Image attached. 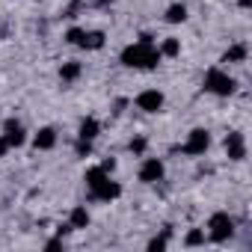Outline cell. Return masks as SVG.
<instances>
[{"mask_svg": "<svg viewBox=\"0 0 252 252\" xmlns=\"http://www.w3.org/2000/svg\"><path fill=\"white\" fill-rule=\"evenodd\" d=\"M77 155L80 158H89L92 155V140H77Z\"/></svg>", "mask_w": 252, "mask_h": 252, "instance_id": "cell-23", "label": "cell"}, {"mask_svg": "<svg viewBox=\"0 0 252 252\" xmlns=\"http://www.w3.org/2000/svg\"><path fill=\"white\" fill-rule=\"evenodd\" d=\"M80 74H83V65H80L77 60H68V63H63V68H60V80H63V83H74Z\"/></svg>", "mask_w": 252, "mask_h": 252, "instance_id": "cell-12", "label": "cell"}, {"mask_svg": "<svg viewBox=\"0 0 252 252\" xmlns=\"http://www.w3.org/2000/svg\"><path fill=\"white\" fill-rule=\"evenodd\" d=\"M68 225H71V228H86V225H89V211H86L83 205H77V208L71 211V217H68Z\"/></svg>", "mask_w": 252, "mask_h": 252, "instance_id": "cell-16", "label": "cell"}, {"mask_svg": "<svg viewBox=\"0 0 252 252\" xmlns=\"http://www.w3.org/2000/svg\"><path fill=\"white\" fill-rule=\"evenodd\" d=\"M83 33H86V30H80V27H71V30L65 33V42H68V45H80Z\"/></svg>", "mask_w": 252, "mask_h": 252, "instance_id": "cell-21", "label": "cell"}, {"mask_svg": "<svg viewBox=\"0 0 252 252\" xmlns=\"http://www.w3.org/2000/svg\"><path fill=\"white\" fill-rule=\"evenodd\" d=\"M163 172H166V166H163L160 158H146L143 166H140V181L143 184H155V181L163 178Z\"/></svg>", "mask_w": 252, "mask_h": 252, "instance_id": "cell-6", "label": "cell"}, {"mask_svg": "<svg viewBox=\"0 0 252 252\" xmlns=\"http://www.w3.org/2000/svg\"><path fill=\"white\" fill-rule=\"evenodd\" d=\"M104 33L101 30H89V33H83V39H80V45L77 48H86V51H101L104 48Z\"/></svg>", "mask_w": 252, "mask_h": 252, "instance_id": "cell-11", "label": "cell"}, {"mask_svg": "<svg viewBox=\"0 0 252 252\" xmlns=\"http://www.w3.org/2000/svg\"><path fill=\"white\" fill-rule=\"evenodd\" d=\"M246 54H249V48H246L243 42H237V45H231V48L222 54V63H246Z\"/></svg>", "mask_w": 252, "mask_h": 252, "instance_id": "cell-14", "label": "cell"}, {"mask_svg": "<svg viewBox=\"0 0 252 252\" xmlns=\"http://www.w3.org/2000/svg\"><path fill=\"white\" fill-rule=\"evenodd\" d=\"M3 137H6L9 149H18V146H24V143H27V131H24V125H21V122H15V119L3 122Z\"/></svg>", "mask_w": 252, "mask_h": 252, "instance_id": "cell-8", "label": "cell"}, {"mask_svg": "<svg viewBox=\"0 0 252 252\" xmlns=\"http://www.w3.org/2000/svg\"><path fill=\"white\" fill-rule=\"evenodd\" d=\"M60 246H63L60 240H48V243H45V249H60Z\"/></svg>", "mask_w": 252, "mask_h": 252, "instance_id": "cell-25", "label": "cell"}, {"mask_svg": "<svg viewBox=\"0 0 252 252\" xmlns=\"http://www.w3.org/2000/svg\"><path fill=\"white\" fill-rule=\"evenodd\" d=\"M225 155H228V160H243L246 158V140H243L240 131H231L225 137Z\"/></svg>", "mask_w": 252, "mask_h": 252, "instance_id": "cell-9", "label": "cell"}, {"mask_svg": "<svg viewBox=\"0 0 252 252\" xmlns=\"http://www.w3.org/2000/svg\"><path fill=\"white\" fill-rule=\"evenodd\" d=\"M9 152V143H6V137H0V158H3Z\"/></svg>", "mask_w": 252, "mask_h": 252, "instance_id": "cell-24", "label": "cell"}, {"mask_svg": "<svg viewBox=\"0 0 252 252\" xmlns=\"http://www.w3.org/2000/svg\"><path fill=\"white\" fill-rule=\"evenodd\" d=\"M231 234H234V220H231L225 211L211 214V220H208V237H211L214 243H225Z\"/></svg>", "mask_w": 252, "mask_h": 252, "instance_id": "cell-3", "label": "cell"}, {"mask_svg": "<svg viewBox=\"0 0 252 252\" xmlns=\"http://www.w3.org/2000/svg\"><path fill=\"white\" fill-rule=\"evenodd\" d=\"M237 3H240L243 9H249V6H252V0H237Z\"/></svg>", "mask_w": 252, "mask_h": 252, "instance_id": "cell-26", "label": "cell"}, {"mask_svg": "<svg viewBox=\"0 0 252 252\" xmlns=\"http://www.w3.org/2000/svg\"><path fill=\"white\" fill-rule=\"evenodd\" d=\"M184 243H187V246H199V243H205V231H199V228H193V231H187V237H184Z\"/></svg>", "mask_w": 252, "mask_h": 252, "instance_id": "cell-20", "label": "cell"}, {"mask_svg": "<svg viewBox=\"0 0 252 252\" xmlns=\"http://www.w3.org/2000/svg\"><path fill=\"white\" fill-rule=\"evenodd\" d=\"M98 134H101V122H98V119H92V116H89V119H83V122H80V131H77V137H80V140H95Z\"/></svg>", "mask_w": 252, "mask_h": 252, "instance_id": "cell-13", "label": "cell"}, {"mask_svg": "<svg viewBox=\"0 0 252 252\" xmlns=\"http://www.w3.org/2000/svg\"><path fill=\"white\" fill-rule=\"evenodd\" d=\"M119 196H122V187H119L116 181H110V178H104L98 187L89 190V199H92V202H113V199H119Z\"/></svg>", "mask_w": 252, "mask_h": 252, "instance_id": "cell-7", "label": "cell"}, {"mask_svg": "<svg viewBox=\"0 0 252 252\" xmlns=\"http://www.w3.org/2000/svg\"><path fill=\"white\" fill-rule=\"evenodd\" d=\"M57 146V131L54 128H39V134L33 137V149L36 152H51Z\"/></svg>", "mask_w": 252, "mask_h": 252, "instance_id": "cell-10", "label": "cell"}, {"mask_svg": "<svg viewBox=\"0 0 252 252\" xmlns=\"http://www.w3.org/2000/svg\"><path fill=\"white\" fill-rule=\"evenodd\" d=\"M104 178H110V172H104V166H92V169L86 172V187L92 190V187H98Z\"/></svg>", "mask_w": 252, "mask_h": 252, "instance_id": "cell-17", "label": "cell"}, {"mask_svg": "<svg viewBox=\"0 0 252 252\" xmlns=\"http://www.w3.org/2000/svg\"><path fill=\"white\" fill-rule=\"evenodd\" d=\"M146 146H149V143H146V137L131 140V152H134V155H146Z\"/></svg>", "mask_w": 252, "mask_h": 252, "instance_id": "cell-22", "label": "cell"}, {"mask_svg": "<svg viewBox=\"0 0 252 252\" xmlns=\"http://www.w3.org/2000/svg\"><path fill=\"white\" fill-rule=\"evenodd\" d=\"M208 146H211V134H208L205 128H196V131H190V137H187V143L181 146V152L190 155V158H199V155L208 152Z\"/></svg>", "mask_w": 252, "mask_h": 252, "instance_id": "cell-4", "label": "cell"}, {"mask_svg": "<svg viewBox=\"0 0 252 252\" xmlns=\"http://www.w3.org/2000/svg\"><path fill=\"white\" fill-rule=\"evenodd\" d=\"M172 237V228H163V234L160 237H155V240H149V249L152 252H160V249H166V240Z\"/></svg>", "mask_w": 252, "mask_h": 252, "instance_id": "cell-19", "label": "cell"}, {"mask_svg": "<svg viewBox=\"0 0 252 252\" xmlns=\"http://www.w3.org/2000/svg\"><path fill=\"white\" fill-rule=\"evenodd\" d=\"M158 51H160V57H178L181 54V42L178 39H163V45Z\"/></svg>", "mask_w": 252, "mask_h": 252, "instance_id": "cell-18", "label": "cell"}, {"mask_svg": "<svg viewBox=\"0 0 252 252\" xmlns=\"http://www.w3.org/2000/svg\"><path fill=\"white\" fill-rule=\"evenodd\" d=\"M205 89H208L211 95L228 98V95H234L237 80H234L228 71H222V68H208V71H205Z\"/></svg>", "mask_w": 252, "mask_h": 252, "instance_id": "cell-2", "label": "cell"}, {"mask_svg": "<svg viewBox=\"0 0 252 252\" xmlns=\"http://www.w3.org/2000/svg\"><path fill=\"white\" fill-rule=\"evenodd\" d=\"M187 21V6L184 3H172L166 9V24H184Z\"/></svg>", "mask_w": 252, "mask_h": 252, "instance_id": "cell-15", "label": "cell"}, {"mask_svg": "<svg viewBox=\"0 0 252 252\" xmlns=\"http://www.w3.org/2000/svg\"><path fill=\"white\" fill-rule=\"evenodd\" d=\"M160 60L163 57L152 42H137L122 51V65H128V68H155L160 65Z\"/></svg>", "mask_w": 252, "mask_h": 252, "instance_id": "cell-1", "label": "cell"}, {"mask_svg": "<svg viewBox=\"0 0 252 252\" xmlns=\"http://www.w3.org/2000/svg\"><path fill=\"white\" fill-rule=\"evenodd\" d=\"M163 104H166V98L160 89H146L137 95V110H143V113H160Z\"/></svg>", "mask_w": 252, "mask_h": 252, "instance_id": "cell-5", "label": "cell"}]
</instances>
